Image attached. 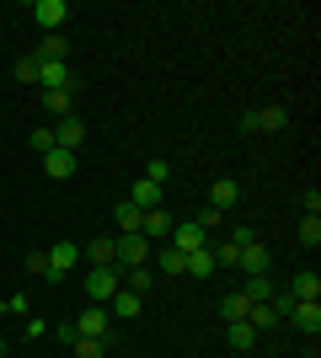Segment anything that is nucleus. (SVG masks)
I'll return each instance as SVG.
<instances>
[{"label": "nucleus", "instance_id": "1", "mask_svg": "<svg viewBox=\"0 0 321 358\" xmlns=\"http://www.w3.org/2000/svg\"><path fill=\"white\" fill-rule=\"evenodd\" d=\"M118 289H123V268H92L86 273V299L92 305H107Z\"/></svg>", "mask_w": 321, "mask_h": 358}, {"label": "nucleus", "instance_id": "2", "mask_svg": "<svg viewBox=\"0 0 321 358\" xmlns=\"http://www.w3.org/2000/svg\"><path fill=\"white\" fill-rule=\"evenodd\" d=\"M43 262H48V284H59L64 273H76L80 246H76V241H54V252H43Z\"/></svg>", "mask_w": 321, "mask_h": 358}, {"label": "nucleus", "instance_id": "3", "mask_svg": "<svg viewBox=\"0 0 321 358\" xmlns=\"http://www.w3.org/2000/svg\"><path fill=\"white\" fill-rule=\"evenodd\" d=\"M113 252H118V268H145L150 262V241L145 236H113Z\"/></svg>", "mask_w": 321, "mask_h": 358}, {"label": "nucleus", "instance_id": "4", "mask_svg": "<svg viewBox=\"0 0 321 358\" xmlns=\"http://www.w3.org/2000/svg\"><path fill=\"white\" fill-rule=\"evenodd\" d=\"M32 22L43 32H59L70 22V0H32Z\"/></svg>", "mask_w": 321, "mask_h": 358}, {"label": "nucleus", "instance_id": "5", "mask_svg": "<svg viewBox=\"0 0 321 358\" xmlns=\"http://www.w3.org/2000/svg\"><path fill=\"white\" fill-rule=\"evenodd\" d=\"M252 129H262V134H284V129H290V107H278V102L257 107V113H252Z\"/></svg>", "mask_w": 321, "mask_h": 358}, {"label": "nucleus", "instance_id": "6", "mask_svg": "<svg viewBox=\"0 0 321 358\" xmlns=\"http://www.w3.org/2000/svg\"><path fill=\"white\" fill-rule=\"evenodd\" d=\"M204 246H209V236H204L193 220H187V224H171V252L187 257V252H204Z\"/></svg>", "mask_w": 321, "mask_h": 358}, {"label": "nucleus", "instance_id": "7", "mask_svg": "<svg viewBox=\"0 0 321 358\" xmlns=\"http://www.w3.org/2000/svg\"><path fill=\"white\" fill-rule=\"evenodd\" d=\"M43 171H48V182H70V177H76V150H59V145H54L43 155Z\"/></svg>", "mask_w": 321, "mask_h": 358}, {"label": "nucleus", "instance_id": "8", "mask_svg": "<svg viewBox=\"0 0 321 358\" xmlns=\"http://www.w3.org/2000/svg\"><path fill=\"white\" fill-rule=\"evenodd\" d=\"M161 198H166V187H155L150 177H139L134 187H129V203H134L139 214H150V209H161Z\"/></svg>", "mask_w": 321, "mask_h": 358}, {"label": "nucleus", "instance_id": "9", "mask_svg": "<svg viewBox=\"0 0 321 358\" xmlns=\"http://www.w3.org/2000/svg\"><path fill=\"white\" fill-rule=\"evenodd\" d=\"M290 321H294L300 331H306V337H316V331H321V299H294Z\"/></svg>", "mask_w": 321, "mask_h": 358}, {"label": "nucleus", "instance_id": "10", "mask_svg": "<svg viewBox=\"0 0 321 358\" xmlns=\"http://www.w3.org/2000/svg\"><path fill=\"white\" fill-rule=\"evenodd\" d=\"M80 257L92 262V268H118V252H113V236H97L80 246Z\"/></svg>", "mask_w": 321, "mask_h": 358}, {"label": "nucleus", "instance_id": "11", "mask_svg": "<svg viewBox=\"0 0 321 358\" xmlns=\"http://www.w3.org/2000/svg\"><path fill=\"white\" fill-rule=\"evenodd\" d=\"M76 331H80V337H107V331H113V315H107V305H92V310L76 321Z\"/></svg>", "mask_w": 321, "mask_h": 358}, {"label": "nucleus", "instance_id": "12", "mask_svg": "<svg viewBox=\"0 0 321 358\" xmlns=\"http://www.w3.org/2000/svg\"><path fill=\"white\" fill-rule=\"evenodd\" d=\"M54 145H59V150H80V145H86V123H80L76 113H70V118H59V129H54Z\"/></svg>", "mask_w": 321, "mask_h": 358}, {"label": "nucleus", "instance_id": "13", "mask_svg": "<svg viewBox=\"0 0 321 358\" xmlns=\"http://www.w3.org/2000/svg\"><path fill=\"white\" fill-rule=\"evenodd\" d=\"M225 343H230V353H252V348H257V331L246 327V321H225Z\"/></svg>", "mask_w": 321, "mask_h": 358}, {"label": "nucleus", "instance_id": "14", "mask_svg": "<svg viewBox=\"0 0 321 358\" xmlns=\"http://www.w3.org/2000/svg\"><path fill=\"white\" fill-rule=\"evenodd\" d=\"M236 268H241L246 278H257V273H268V246H262V241L241 246V262H236Z\"/></svg>", "mask_w": 321, "mask_h": 358}, {"label": "nucleus", "instance_id": "15", "mask_svg": "<svg viewBox=\"0 0 321 358\" xmlns=\"http://www.w3.org/2000/svg\"><path fill=\"white\" fill-rule=\"evenodd\" d=\"M236 198H241V187H236L230 177H220V182L209 187V209H220V214H225V209H236Z\"/></svg>", "mask_w": 321, "mask_h": 358}, {"label": "nucleus", "instance_id": "16", "mask_svg": "<svg viewBox=\"0 0 321 358\" xmlns=\"http://www.w3.org/2000/svg\"><path fill=\"white\" fill-rule=\"evenodd\" d=\"M171 224H177V220H171L166 203H161V209H150L145 220H139V236H145V241H150V236H171Z\"/></svg>", "mask_w": 321, "mask_h": 358}, {"label": "nucleus", "instance_id": "17", "mask_svg": "<svg viewBox=\"0 0 321 358\" xmlns=\"http://www.w3.org/2000/svg\"><path fill=\"white\" fill-rule=\"evenodd\" d=\"M64 54H70V48H64L59 32H43V43H38V54H32V59H38V64H64Z\"/></svg>", "mask_w": 321, "mask_h": 358}, {"label": "nucleus", "instance_id": "18", "mask_svg": "<svg viewBox=\"0 0 321 358\" xmlns=\"http://www.w3.org/2000/svg\"><path fill=\"white\" fill-rule=\"evenodd\" d=\"M290 299H321V273H294L290 278Z\"/></svg>", "mask_w": 321, "mask_h": 358}, {"label": "nucleus", "instance_id": "19", "mask_svg": "<svg viewBox=\"0 0 321 358\" xmlns=\"http://www.w3.org/2000/svg\"><path fill=\"white\" fill-rule=\"evenodd\" d=\"M241 294L252 299V305H268V299H273V278L257 273V278H246V284H241Z\"/></svg>", "mask_w": 321, "mask_h": 358}, {"label": "nucleus", "instance_id": "20", "mask_svg": "<svg viewBox=\"0 0 321 358\" xmlns=\"http://www.w3.org/2000/svg\"><path fill=\"white\" fill-rule=\"evenodd\" d=\"M113 220H118V236H139V220H145V214H139L134 203H129V198H123L118 209H113Z\"/></svg>", "mask_w": 321, "mask_h": 358}, {"label": "nucleus", "instance_id": "21", "mask_svg": "<svg viewBox=\"0 0 321 358\" xmlns=\"http://www.w3.org/2000/svg\"><path fill=\"white\" fill-rule=\"evenodd\" d=\"M187 278H209V273H220V268H214V252H209V246H204V252H187Z\"/></svg>", "mask_w": 321, "mask_h": 358}, {"label": "nucleus", "instance_id": "22", "mask_svg": "<svg viewBox=\"0 0 321 358\" xmlns=\"http://www.w3.org/2000/svg\"><path fill=\"white\" fill-rule=\"evenodd\" d=\"M70 107H76L70 91H43V113H48V118H70Z\"/></svg>", "mask_w": 321, "mask_h": 358}, {"label": "nucleus", "instance_id": "23", "mask_svg": "<svg viewBox=\"0 0 321 358\" xmlns=\"http://www.w3.org/2000/svg\"><path fill=\"white\" fill-rule=\"evenodd\" d=\"M246 310H252V299H246L241 289H236V294H225V299H220V315H225V321H246Z\"/></svg>", "mask_w": 321, "mask_h": 358}, {"label": "nucleus", "instance_id": "24", "mask_svg": "<svg viewBox=\"0 0 321 358\" xmlns=\"http://www.w3.org/2000/svg\"><path fill=\"white\" fill-rule=\"evenodd\" d=\"M209 252H214V268H236V262H241V246H236V241H209Z\"/></svg>", "mask_w": 321, "mask_h": 358}, {"label": "nucleus", "instance_id": "25", "mask_svg": "<svg viewBox=\"0 0 321 358\" xmlns=\"http://www.w3.org/2000/svg\"><path fill=\"white\" fill-rule=\"evenodd\" d=\"M155 284V273H150V262H145V268H129L123 273V289H129V294H145V289Z\"/></svg>", "mask_w": 321, "mask_h": 358}, {"label": "nucleus", "instance_id": "26", "mask_svg": "<svg viewBox=\"0 0 321 358\" xmlns=\"http://www.w3.org/2000/svg\"><path fill=\"white\" fill-rule=\"evenodd\" d=\"M107 315H139V294H129V289H118V294L107 299Z\"/></svg>", "mask_w": 321, "mask_h": 358}, {"label": "nucleus", "instance_id": "27", "mask_svg": "<svg viewBox=\"0 0 321 358\" xmlns=\"http://www.w3.org/2000/svg\"><path fill=\"white\" fill-rule=\"evenodd\" d=\"M76 358H107V337H76Z\"/></svg>", "mask_w": 321, "mask_h": 358}, {"label": "nucleus", "instance_id": "28", "mask_svg": "<svg viewBox=\"0 0 321 358\" xmlns=\"http://www.w3.org/2000/svg\"><path fill=\"white\" fill-rule=\"evenodd\" d=\"M294 236H300V246H321V214H306Z\"/></svg>", "mask_w": 321, "mask_h": 358}, {"label": "nucleus", "instance_id": "29", "mask_svg": "<svg viewBox=\"0 0 321 358\" xmlns=\"http://www.w3.org/2000/svg\"><path fill=\"white\" fill-rule=\"evenodd\" d=\"M193 224H199L204 236L214 241V230H225V214H220V209H209V203H204V209H199V220H193Z\"/></svg>", "mask_w": 321, "mask_h": 358}, {"label": "nucleus", "instance_id": "30", "mask_svg": "<svg viewBox=\"0 0 321 358\" xmlns=\"http://www.w3.org/2000/svg\"><path fill=\"white\" fill-rule=\"evenodd\" d=\"M155 262H161V273H183V268H187V257H183V252H171V246L155 257Z\"/></svg>", "mask_w": 321, "mask_h": 358}, {"label": "nucleus", "instance_id": "31", "mask_svg": "<svg viewBox=\"0 0 321 358\" xmlns=\"http://www.w3.org/2000/svg\"><path fill=\"white\" fill-rule=\"evenodd\" d=\"M27 145L38 150V155H48V150H54V129H32V134H27Z\"/></svg>", "mask_w": 321, "mask_h": 358}, {"label": "nucleus", "instance_id": "32", "mask_svg": "<svg viewBox=\"0 0 321 358\" xmlns=\"http://www.w3.org/2000/svg\"><path fill=\"white\" fill-rule=\"evenodd\" d=\"M16 80H27V86H38V59H32V54H27V59H16Z\"/></svg>", "mask_w": 321, "mask_h": 358}, {"label": "nucleus", "instance_id": "33", "mask_svg": "<svg viewBox=\"0 0 321 358\" xmlns=\"http://www.w3.org/2000/svg\"><path fill=\"white\" fill-rule=\"evenodd\" d=\"M145 177H150L155 187H166V182H171V161H150V171H145Z\"/></svg>", "mask_w": 321, "mask_h": 358}, {"label": "nucleus", "instance_id": "34", "mask_svg": "<svg viewBox=\"0 0 321 358\" xmlns=\"http://www.w3.org/2000/svg\"><path fill=\"white\" fill-rule=\"evenodd\" d=\"M0 315H27V294H11L6 305H0Z\"/></svg>", "mask_w": 321, "mask_h": 358}, {"label": "nucleus", "instance_id": "35", "mask_svg": "<svg viewBox=\"0 0 321 358\" xmlns=\"http://www.w3.org/2000/svg\"><path fill=\"white\" fill-rule=\"evenodd\" d=\"M230 241H236V246H252V241H257V230H252V224H236V230H230Z\"/></svg>", "mask_w": 321, "mask_h": 358}, {"label": "nucleus", "instance_id": "36", "mask_svg": "<svg viewBox=\"0 0 321 358\" xmlns=\"http://www.w3.org/2000/svg\"><path fill=\"white\" fill-rule=\"evenodd\" d=\"M27 337H32V343H38V337H48V321H43V315H27Z\"/></svg>", "mask_w": 321, "mask_h": 358}, {"label": "nucleus", "instance_id": "37", "mask_svg": "<svg viewBox=\"0 0 321 358\" xmlns=\"http://www.w3.org/2000/svg\"><path fill=\"white\" fill-rule=\"evenodd\" d=\"M300 203H306V214H321V187H306V198H300Z\"/></svg>", "mask_w": 321, "mask_h": 358}, {"label": "nucleus", "instance_id": "38", "mask_svg": "<svg viewBox=\"0 0 321 358\" xmlns=\"http://www.w3.org/2000/svg\"><path fill=\"white\" fill-rule=\"evenodd\" d=\"M54 337H59V343L70 348V343H76V337H80V331H76V321H64V327H54Z\"/></svg>", "mask_w": 321, "mask_h": 358}, {"label": "nucleus", "instance_id": "39", "mask_svg": "<svg viewBox=\"0 0 321 358\" xmlns=\"http://www.w3.org/2000/svg\"><path fill=\"white\" fill-rule=\"evenodd\" d=\"M27 273H38V278H48V262H43V252H32V257H27Z\"/></svg>", "mask_w": 321, "mask_h": 358}, {"label": "nucleus", "instance_id": "40", "mask_svg": "<svg viewBox=\"0 0 321 358\" xmlns=\"http://www.w3.org/2000/svg\"><path fill=\"white\" fill-rule=\"evenodd\" d=\"M0 358H6V343H0Z\"/></svg>", "mask_w": 321, "mask_h": 358}, {"label": "nucleus", "instance_id": "41", "mask_svg": "<svg viewBox=\"0 0 321 358\" xmlns=\"http://www.w3.org/2000/svg\"><path fill=\"white\" fill-rule=\"evenodd\" d=\"M230 358H246V353H230Z\"/></svg>", "mask_w": 321, "mask_h": 358}, {"label": "nucleus", "instance_id": "42", "mask_svg": "<svg viewBox=\"0 0 321 358\" xmlns=\"http://www.w3.org/2000/svg\"><path fill=\"white\" fill-rule=\"evenodd\" d=\"M311 358H316V353H311Z\"/></svg>", "mask_w": 321, "mask_h": 358}]
</instances>
